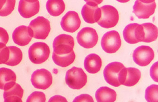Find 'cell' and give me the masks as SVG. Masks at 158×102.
Listing matches in <instances>:
<instances>
[{
    "label": "cell",
    "mask_w": 158,
    "mask_h": 102,
    "mask_svg": "<svg viewBox=\"0 0 158 102\" xmlns=\"http://www.w3.org/2000/svg\"><path fill=\"white\" fill-rule=\"evenodd\" d=\"M158 86L152 84L147 88L145 98L147 102H158Z\"/></svg>",
    "instance_id": "27"
},
{
    "label": "cell",
    "mask_w": 158,
    "mask_h": 102,
    "mask_svg": "<svg viewBox=\"0 0 158 102\" xmlns=\"http://www.w3.org/2000/svg\"><path fill=\"white\" fill-rule=\"evenodd\" d=\"M46 97L44 92L35 91L28 96L26 102H46Z\"/></svg>",
    "instance_id": "28"
},
{
    "label": "cell",
    "mask_w": 158,
    "mask_h": 102,
    "mask_svg": "<svg viewBox=\"0 0 158 102\" xmlns=\"http://www.w3.org/2000/svg\"><path fill=\"white\" fill-rule=\"evenodd\" d=\"M155 1H136L133 6L134 13L139 19H148L155 12Z\"/></svg>",
    "instance_id": "12"
},
{
    "label": "cell",
    "mask_w": 158,
    "mask_h": 102,
    "mask_svg": "<svg viewBox=\"0 0 158 102\" xmlns=\"http://www.w3.org/2000/svg\"><path fill=\"white\" fill-rule=\"evenodd\" d=\"M81 21L76 12L70 11L62 18L60 25L64 31L73 33L80 28Z\"/></svg>",
    "instance_id": "15"
},
{
    "label": "cell",
    "mask_w": 158,
    "mask_h": 102,
    "mask_svg": "<svg viewBox=\"0 0 158 102\" xmlns=\"http://www.w3.org/2000/svg\"><path fill=\"white\" fill-rule=\"evenodd\" d=\"M28 27L34 38L42 40L48 37L51 30L50 21L43 17H37L32 20Z\"/></svg>",
    "instance_id": "2"
},
{
    "label": "cell",
    "mask_w": 158,
    "mask_h": 102,
    "mask_svg": "<svg viewBox=\"0 0 158 102\" xmlns=\"http://www.w3.org/2000/svg\"><path fill=\"white\" fill-rule=\"evenodd\" d=\"M65 82L70 88L80 89L86 85L87 76L81 68L73 67L66 73Z\"/></svg>",
    "instance_id": "1"
},
{
    "label": "cell",
    "mask_w": 158,
    "mask_h": 102,
    "mask_svg": "<svg viewBox=\"0 0 158 102\" xmlns=\"http://www.w3.org/2000/svg\"><path fill=\"white\" fill-rule=\"evenodd\" d=\"M32 32L29 27L20 26L16 28L12 33V39L16 44L20 46L27 45L31 42Z\"/></svg>",
    "instance_id": "16"
},
{
    "label": "cell",
    "mask_w": 158,
    "mask_h": 102,
    "mask_svg": "<svg viewBox=\"0 0 158 102\" xmlns=\"http://www.w3.org/2000/svg\"><path fill=\"white\" fill-rule=\"evenodd\" d=\"M81 10L84 20L89 24L98 22L101 17V10L98 6L103 1H87Z\"/></svg>",
    "instance_id": "6"
},
{
    "label": "cell",
    "mask_w": 158,
    "mask_h": 102,
    "mask_svg": "<svg viewBox=\"0 0 158 102\" xmlns=\"http://www.w3.org/2000/svg\"><path fill=\"white\" fill-rule=\"evenodd\" d=\"M9 39L8 34L4 28L0 27V44L6 45Z\"/></svg>",
    "instance_id": "31"
},
{
    "label": "cell",
    "mask_w": 158,
    "mask_h": 102,
    "mask_svg": "<svg viewBox=\"0 0 158 102\" xmlns=\"http://www.w3.org/2000/svg\"><path fill=\"white\" fill-rule=\"evenodd\" d=\"M122 41L119 33L116 30L107 32L102 37L101 45L105 52L113 53L116 52L121 46Z\"/></svg>",
    "instance_id": "7"
},
{
    "label": "cell",
    "mask_w": 158,
    "mask_h": 102,
    "mask_svg": "<svg viewBox=\"0 0 158 102\" xmlns=\"http://www.w3.org/2000/svg\"><path fill=\"white\" fill-rule=\"evenodd\" d=\"M15 0H0V16L6 17L12 13L15 8Z\"/></svg>",
    "instance_id": "26"
},
{
    "label": "cell",
    "mask_w": 158,
    "mask_h": 102,
    "mask_svg": "<svg viewBox=\"0 0 158 102\" xmlns=\"http://www.w3.org/2000/svg\"><path fill=\"white\" fill-rule=\"evenodd\" d=\"M86 70L90 74H94L100 71L102 66V60L98 55L95 53L87 55L84 61Z\"/></svg>",
    "instance_id": "19"
},
{
    "label": "cell",
    "mask_w": 158,
    "mask_h": 102,
    "mask_svg": "<svg viewBox=\"0 0 158 102\" xmlns=\"http://www.w3.org/2000/svg\"><path fill=\"white\" fill-rule=\"evenodd\" d=\"M125 41L128 43L134 44L143 42V31L141 25L133 23L127 25L123 31Z\"/></svg>",
    "instance_id": "11"
},
{
    "label": "cell",
    "mask_w": 158,
    "mask_h": 102,
    "mask_svg": "<svg viewBox=\"0 0 158 102\" xmlns=\"http://www.w3.org/2000/svg\"><path fill=\"white\" fill-rule=\"evenodd\" d=\"M8 48L10 51L9 59L5 64L10 66L17 65L23 59L22 51L19 48L15 46H8Z\"/></svg>",
    "instance_id": "25"
},
{
    "label": "cell",
    "mask_w": 158,
    "mask_h": 102,
    "mask_svg": "<svg viewBox=\"0 0 158 102\" xmlns=\"http://www.w3.org/2000/svg\"><path fill=\"white\" fill-rule=\"evenodd\" d=\"M74 45V39L71 36L64 34L59 35L54 40L53 53L57 55L69 54L73 51Z\"/></svg>",
    "instance_id": "5"
},
{
    "label": "cell",
    "mask_w": 158,
    "mask_h": 102,
    "mask_svg": "<svg viewBox=\"0 0 158 102\" xmlns=\"http://www.w3.org/2000/svg\"><path fill=\"white\" fill-rule=\"evenodd\" d=\"M124 67V65L119 62H113L108 64L103 72L104 78L107 83L114 87L120 86L121 85L118 81V76L120 71Z\"/></svg>",
    "instance_id": "14"
},
{
    "label": "cell",
    "mask_w": 158,
    "mask_h": 102,
    "mask_svg": "<svg viewBox=\"0 0 158 102\" xmlns=\"http://www.w3.org/2000/svg\"><path fill=\"white\" fill-rule=\"evenodd\" d=\"M50 49L44 42L35 43L28 50L29 58L32 62L36 64L44 63L49 58Z\"/></svg>",
    "instance_id": "3"
},
{
    "label": "cell",
    "mask_w": 158,
    "mask_h": 102,
    "mask_svg": "<svg viewBox=\"0 0 158 102\" xmlns=\"http://www.w3.org/2000/svg\"><path fill=\"white\" fill-rule=\"evenodd\" d=\"M16 75L12 70L6 68H0V89L8 90L16 84Z\"/></svg>",
    "instance_id": "18"
},
{
    "label": "cell",
    "mask_w": 158,
    "mask_h": 102,
    "mask_svg": "<svg viewBox=\"0 0 158 102\" xmlns=\"http://www.w3.org/2000/svg\"><path fill=\"white\" fill-rule=\"evenodd\" d=\"M9 49L4 44H0V64H5L8 61L9 57Z\"/></svg>",
    "instance_id": "29"
},
{
    "label": "cell",
    "mask_w": 158,
    "mask_h": 102,
    "mask_svg": "<svg viewBox=\"0 0 158 102\" xmlns=\"http://www.w3.org/2000/svg\"><path fill=\"white\" fill-rule=\"evenodd\" d=\"M143 31V42L150 43L157 39L158 30L157 27L151 23L141 24Z\"/></svg>",
    "instance_id": "23"
},
{
    "label": "cell",
    "mask_w": 158,
    "mask_h": 102,
    "mask_svg": "<svg viewBox=\"0 0 158 102\" xmlns=\"http://www.w3.org/2000/svg\"><path fill=\"white\" fill-rule=\"evenodd\" d=\"M101 10V17L98 24L102 27L110 28L114 27L119 20V15L118 10L111 5H106L100 8Z\"/></svg>",
    "instance_id": "4"
},
{
    "label": "cell",
    "mask_w": 158,
    "mask_h": 102,
    "mask_svg": "<svg viewBox=\"0 0 158 102\" xmlns=\"http://www.w3.org/2000/svg\"><path fill=\"white\" fill-rule=\"evenodd\" d=\"M73 102H94L93 97L88 94H82L75 97Z\"/></svg>",
    "instance_id": "30"
},
{
    "label": "cell",
    "mask_w": 158,
    "mask_h": 102,
    "mask_svg": "<svg viewBox=\"0 0 158 102\" xmlns=\"http://www.w3.org/2000/svg\"><path fill=\"white\" fill-rule=\"evenodd\" d=\"M24 90L19 84L16 83L8 90L4 91L3 93L4 102H23L22 98Z\"/></svg>",
    "instance_id": "20"
},
{
    "label": "cell",
    "mask_w": 158,
    "mask_h": 102,
    "mask_svg": "<svg viewBox=\"0 0 158 102\" xmlns=\"http://www.w3.org/2000/svg\"><path fill=\"white\" fill-rule=\"evenodd\" d=\"M46 7L50 15L53 17H57L63 13L65 5L62 0H49L47 2Z\"/></svg>",
    "instance_id": "22"
},
{
    "label": "cell",
    "mask_w": 158,
    "mask_h": 102,
    "mask_svg": "<svg viewBox=\"0 0 158 102\" xmlns=\"http://www.w3.org/2000/svg\"><path fill=\"white\" fill-rule=\"evenodd\" d=\"M52 58L56 65L62 67H66L74 61L75 55L74 51L69 54L63 55H57L53 53Z\"/></svg>",
    "instance_id": "24"
},
{
    "label": "cell",
    "mask_w": 158,
    "mask_h": 102,
    "mask_svg": "<svg viewBox=\"0 0 158 102\" xmlns=\"http://www.w3.org/2000/svg\"><path fill=\"white\" fill-rule=\"evenodd\" d=\"M98 39V35L96 30L90 27L82 28L77 36L78 44L87 49H90L96 46Z\"/></svg>",
    "instance_id": "9"
},
{
    "label": "cell",
    "mask_w": 158,
    "mask_h": 102,
    "mask_svg": "<svg viewBox=\"0 0 158 102\" xmlns=\"http://www.w3.org/2000/svg\"><path fill=\"white\" fill-rule=\"evenodd\" d=\"M158 62L154 63L151 68L150 76L154 81L158 82Z\"/></svg>",
    "instance_id": "32"
},
{
    "label": "cell",
    "mask_w": 158,
    "mask_h": 102,
    "mask_svg": "<svg viewBox=\"0 0 158 102\" xmlns=\"http://www.w3.org/2000/svg\"><path fill=\"white\" fill-rule=\"evenodd\" d=\"M141 78L140 71L135 68L125 67L122 69L118 76L120 84L127 87H132L139 82Z\"/></svg>",
    "instance_id": "10"
},
{
    "label": "cell",
    "mask_w": 158,
    "mask_h": 102,
    "mask_svg": "<svg viewBox=\"0 0 158 102\" xmlns=\"http://www.w3.org/2000/svg\"><path fill=\"white\" fill-rule=\"evenodd\" d=\"M40 3L39 1H19L18 10L21 15L25 18H29L39 13Z\"/></svg>",
    "instance_id": "17"
},
{
    "label": "cell",
    "mask_w": 158,
    "mask_h": 102,
    "mask_svg": "<svg viewBox=\"0 0 158 102\" xmlns=\"http://www.w3.org/2000/svg\"><path fill=\"white\" fill-rule=\"evenodd\" d=\"M95 97L98 102H114L116 99L117 94L114 89L102 87L97 90Z\"/></svg>",
    "instance_id": "21"
},
{
    "label": "cell",
    "mask_w": 158,
    "mask_h": 102,
    "mask_svg": "<svg viewBox=\"0 0 158 102\" xmlns=\"http://www.w3.org/2000/svg\"><path fill=\"white\" fill-rule=\"evenodd\" d=\"M31 81L35 88L45 90L52 84L53 78L51 73L48 70L37 69L32 74Z\"/></svg>",
    "instance_id": "8"
},
{
    "label": "cell",
    "mask_w": 158,
    "mask_h": 102,
    "mask_svg": "<svg viewBox=\"0 0 158 102\" xmlns=\"http://www.w3.org/2000/svg\"><path fill=\"white\" fill-rule=\"evenodd\" d=\"M154 57V53L152 48L148 46H139L134 50L133 54L134 61L141 67L148 65Z\"/></svg>",
    "instance_id": "13"
},
{
    "label": "cell",
    "mask_w": 158,
    "mask_h": 102,
    "mask_svg": "<svg viewBox=\"0 0 158 102\" xmlns=\"http://www.w3.org/2000/svg\"><path fill=\"white\" fill-rule=\"evenodd\" d=\"M48 102H68L65 97L62 96L56 95L52 97Z\"/></svg>",
    "instance_id": "33"
}]
</instances>
